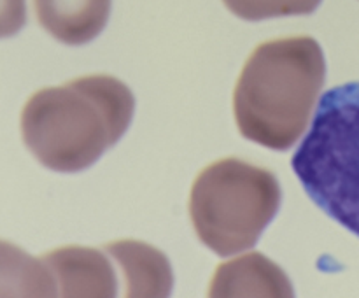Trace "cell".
<instances>
[{"label":"cell","instance_id":"9","mask_svg":"<svg viewBox=\"0 0 359 298\" xmlns=\"http://www.w3.org/2000/svg\"><path fill=\"white\" fill-rule=\"evenodd\" d=\"M0 297H58V284L44 259L0 238Z\"/></svg>","mask_w":359,"mask_h":298},{"label":"cell","instance_id":"5","mask_svg":"<svg viewBox=\"0 0 359 298\" xmlns=\"http://www.w3.org/2000/svg\"><path fill=\"white\" fill-rule=\"evenodd\" d=\"M58 284L60 297H116L118 277L102 251L67 245L42 256Z\"/></svg>","mask_w":359,"mask_h":298},{"label":"cell","instance_id":"6","mask_svg":"<svg viewBox=\"0 0 359 298\" xmlns=\"http://www.w3.org/2000/svg\"><path fill=\"white\" fill-rule=\"evenodd\" d=\"M209 297H293V284L286 272L262 252L221 263L214 272Z\"/></svg>","mask_w":359,"mask_h":298},{"label":"cell","instance_id":"1","mask_svg":"<svg viewBox=\"0 0 359 298\" xmlns=\"http://www.w3.org/2000/svg\"><path fill=\"white\" fill-rule=\"evenodd\" d=\"M135 98L112 76H84L35 91L21 111L25 146L63 174L91 167L132 123Z\"/></svg>","mask_w":359,"mask_h":298},{"label":"cell","instance_id":"8","mask_svg":"<svg viewBox=\"0 0 359 298\" xmlns=\"http://www.w3.org/2000/svg\"><path fill=\"white\" fill-rule=\"evenodd\" d=\"M125 277L126 297H168L174 273L168 258L140 241H116L105 245Z\"/></svg>","mask_w":359,"mask_h":298},{"label":"cell","instance_id":"7","mask_svg":"<svg viewBox=\"0 0 359 298\" xmlns=\"http://www.w3.org/2000/svg\"><path fill=\"white\" fill-rule=\"evenodd\" d=\"M34 7L41 27L69 46L98 37L111 14V0H34Z\"/></svg>","mask_w":359,"mask_h":298},{"label":"cell","instance_id":"10","mask_svg":"<svg viewBox=\"0 0 359 298\" xmlns=\"http://www.w3.org/2000/svg\"><path fill=\"white\" fill-rule=\"evenodd\" d=\"M235 16L245 21H262L269 18L300 16L318 9L321 0H223Z\"/></svg>","mask_w":359,"mask_h":298},{"label":"cell","instance_id":"4","mask_svg":"<svg viewBox=\"0 0 359 298\" xmlns=\"http://www.w3.org/2000/svg\"><path fill=\"white\" fill-rule=\"evenodd\" d=\"M279 205L276 175L231 156L207 165L196 175L189 217L203 245L217 256H231L255 248Z\"/></svg>","mask_w":359,"mask_h":298},{"label":"cell","instance_id":"11","mask_svg":"<svg viewBox=\"0 0 359 298\" xmlns=\"http://www.w3.org/2000/svg\"><path fill=\"white\" fill-rule=\"evenodd\" d=\"M27 23L25 0H0V39L13 37Z\"/></svg>","mask_w":359,"mask_h":298},{"label":"cell","instance_id":"3","mask_svg":"<svg viewBox=\"0 0 359 298\" xmlns=\"http://www.w3.org/2000/svg\"><path fill=\"white\" fill-rule=\"evenodd\" d=\"M291 167L312 202L359 237V83L323 95Z\"/></svg>","mask_w":359,"mask_h":298},{"label":"cell","instance_id":"2","mask_svg":"<svg viewBox=\"0 0 359 298\" xmlns=\"http://www.w3.org/2000/svg\"><path fill=\"white\" fill-rule=\"evenodd\" d=\"M323 49L309 35L262 42L242 67L233 114L248 140L286 151L300 139L325 84Z\"/></svg>","mask_w":359,"mask_h":298}]
</instances>
